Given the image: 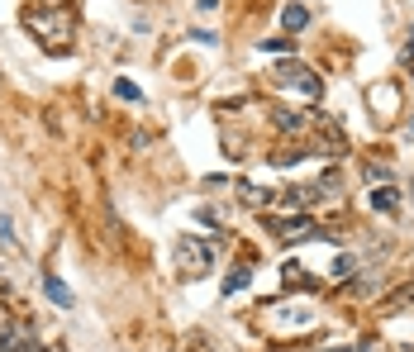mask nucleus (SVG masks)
<instances>
[{
    "mask_svg": "<svg viewBox=\"0 0 414 352\" xmlns=\"http://www.w3.org/2000/svg\"><path fill=\"white\" fill-rule=\"evenodd\" d=\"M24 29L33 33V38H43L53 53L67 48V38L77 33V19H72V10H62V5H38V10H24Z\"/></svg>",
    "mask_w": 414,
    "mask_h": 352,
    "instance_id": "nucleus-1",
    "label": "nucleus"
},
{
    "mask_svg": "<svg viewBox=\"0 0 414 352\" xmlns=\"http://www.w3.org/2000/svg\"><path fill=\"white\" fill-rule=\"evenodd\" d=\"M267 229L281 243H310V238H334L329 229H319L310 214H286V219H267Z\"/></svg>",
    "mask_w": 414,
    "mask_h": 352,
    "instance_id": "nucleus-2",
    "label": "nucleus"
},
{
    "mask_svg": "<svg viewBox=\"0 0 414 352\" xmlns=\"http://www.w3.org/2000/svg\"><path fill=\"white\" fill-rule=\"evenodd\" d=\"M276 86H290V91H300L310 105H315L319 96H324V86H319V77L310 72L305 62H281L276 67Z\"/></svg>",
    "mask_w": 414,
    "mask_h": 352,
    "instance_id": "nucleus-3",
    "label": "nucleus"
},
{
    "mask_svg": "<svg viewBox=\"0 0 414 352\" xmlns=\"http://www.w3.org/2000/svg\"><path fill=\"white\" fill-rule=\"evenodd\" d=\"M209 262H214L209 243H200V238H181V243H176V267H181V276H205Z\"/></svg>",
    "mask_w": 414,
    "mask_h": 352,
    "instance_id": "nucleus-4",
    "label": "nucleus"
},
{
    "mask_svg": "<svg viewBox=\"0 0 414 352\" xmlns=\"http://www.w3.org/2000/svg\"><path fill=\"white\" fill-rule=\"evenodd\" d=\"M366 105H371V114H376V119H391V114H400V86H396V81L371 86V91H366Z\"/></svg>",
    "mask_w": 414,
    "mask_h": 352,
    "instance_id": "nucleus-5",
    "label": "nucleus"
},
{
    "mask_svg": "<svg viewBox=\"0 0 414 352\" xmlns=\"http://www.w3.org/2000/svg\"><path fill=\"white\" fill-rule=\"evenodd\" d=\"M0 352H48V348L29 334V324H10V329H0Z\"/></svg>",
    "mask_w": 414,
    "mask_h": 352,
    "instance_id": "nucleus-6",
    "label": "nucleus"
},
{
    "mask_svg": "<svg viewBox=\"0 0 414 352\" xmlns=\"http://www.w3.org/2000/svg\"><path fill=\"white\" fill-rule=\"evenodd\" d=\"M315 119H319L315 110H286V105H281V110H271V124L281 128V133H305Z\"/></svg>",
    "mask_w": 414,
    "mask_h": 352,
    "instance_id": "nucleus-7",
    "label": "nucleus"
},
{
    "mask_svg": "<svg viewBox=\"0 0 414 352\" xmlns=\"http://www.w3.org/2000/svg\"><path fill=\"white\" fill-rule=\"evenodd\" d=\"M366 200H371V209H376V214H396V209H400V191L391 186V181L371 186V195H366Z\"/></svg>",
    "mask_w": 414,
    "mask_h": 352,
    "instance_id": "nucleus-8",
    "label": "nucleus"
},
{
    "mask_svg": "<svg viewBox=\"0 0 414 352\" xmlns=\"http://www.w3.org/2000/svg\"><path fill=\"white\" fill-rule=\"evenodd\" d=\"M357 276V257L352 253H338L334 262H329V281H352Z\"/></svg>",
    "mask_w": 414,
    "mask_h": 352,
    "instance_id": "nucleus-9",
    "label": "nucleus"
},
{
    "mask_svg": "<svg viewBox=\"0 0 414 352\" xmlns=\"http://www.w3.org/2000/svg\"><path fill=\"white\" fill-rule=\"evenodd\" d=\"M281 24H286V33H300L305 24H310V10H305V5H286V10H281Z\"/></svg>",
    "mask_w": 414,
    "mask_h": 352,
    "instance_id": "nucleus-10",
    "label": "nucleus"
},
{
    "mask_svg": "<svg viewBox=\"0 0 414 352\" xmlns=\"http://www.w3.org/2000/svg\"><path fill=\"white\" fill-rule=\"evenodd\" d=\"M43 290H48V300H53V304H62V309H72V290H67L62 281H58V276H48V281H43Z\"/></svg>",
    "mask_w": 414,
    "mask_h": 352,
    "instance_id": "nucleus-11",
    "label": "nucleus"
},
{
    "mask_svg": "<svg viewBox=\"0 0 414 352\" xmlns=\"http://www.w3.org/2000/svg\"><path fill=\"white\" fill-rule=\"evenodd\" d=\"M257 48H262V53H281V57H286V53H295V38H290V33H281V38H262Z\"/></svg>",
    "mask_w": 414,
    "mask_h": 352,
    "instance_id": "nucleus-12",
    "label": "nucleus"
},
{
    "mask_svg": "<svg viewBox=\"0 0 414 352\" xmlns=\"http://www.w3.org/2000/svg\"><path fill=\"white\" fill-rule=\"evenodd\" d=\"M248 281H253V272H248V267H239V272H229V276H224V295H239V290L248 286Z\"/></svg>",
    "mask_w": 414,
    "mask_h": 352,
    "instance_id": "nucleus-13",
    "label": "nucleus"
},
{
    "mask_svg": "<svg viewBox=\"0 0 414 352\" xmlns=\"http://www.w3.org/2000/svg\"><path fill=\"white\" fill-rule=\"evenodd\" d=\"M276 195L271 191H257V186H243V205H253V209H267Z\"/></svg>",
    "mask_w": 414,
    "mask_h": 352,
    "instance_id": "nucleus-14",
    "label": "nucleus"
},
{
    "mask_svg": "<svg viewBox=\"0 0 414 352\" xmlns=\"http://www.w3.org/2000/svg\"><path fill=\"white\" fill-rule=\"evenodd\" d=\"M286 286H315V276L300 272V262H286Z\"/></svg>",
    "mask_w": 414,
    "mask_h": 352,
    "instance_id": "nucleus-15",
    "label": "nucleus"
},
{
    "mask_svg": "<svg viewBox=\"0 0 414 352\" xmlns=\"http://www.w3.org/2000/svg\"><path fill=\"white\" fill-rule=\"evenodd\" d=\"M300 158H310L305 148H281V153H271V162H276V167H290V162H300Z\"/></svg>",
    "mask_w": 414,
    "mask_h": 352,
    "instance_id": "nucleus-16",
    "label": "nucleus"
},
{
    "mask_svg": "<svg viewBox=\"0 0 414 352\" xmlns=\"http://www.w3.org/2000/svg\"><path fill=\"white\" fill-rule=\"evenodd\" d=\"M114 96H119V100H138V86H134V81H114Z\"/></svg>",
    "mask_w": 414,
    "mask_h": 352,
    "instance_id": "nucleus-17",
    "label": "nucleus"
},
{
    "mask_svg": "<svg viewBox=\"0 0 414 352\" xmlns=\"http://www.w3.org/2000/svg\"><path fill=\"white\" fill-rule=\"evenodd\" d=\"M400 67H405V72H414V43H405V48H400Z\"/></svg>",
    "mask_w": 414,
    "mask_h": 352,
    "instance_id": "nucleus-18",
    "label": "nucleus"
},
{
    "mask_svg": "<svg viewBox=\"0 0 414 352\" xmlns=\"http://www.w3.org/2000/svg\"><path fill=\"white\" fill-rule=\"evenodd\" d=\"M319 352H357V348H343V343H324Z\"/></svg>",
    "mask_w": 414,
    "mask_h": 352,
    "instance_id": "nucleus-19",
    "label": "nucleus"
},
{
    "mask_svg": "<svg viewBox=\"0 0 414 352\" xmlns=\"http://www.w3.org/2000/svg\"><path fill=\"white\" fill-rule=\"evenodd\" d=\"M10 324L15 319H10V309H5V300H0V329H10Z\"/></svg>",
    "mask_w": 414,
    "mask_h": 352,
    "instance_id": "nucleus-20",
    "label": "nucleus"
},
{
    "mask_svg": "<svg viewBox=\"0 0 414 352\" xmlns=\"http://www.w3.org/2000/svg\"><path fill=\"white\" fill-rule=\"evenodd\" d=\"M396 300H410V304H414V281H410V286H405V290H400Z\"/></svg>",
    "mask_w": 414,
    "mask_h": 352,
    "instance_id": "nucleus-21",
    "label": "nucleus"
},
{
    "mask_svg": "<svg viewBox=\"0 0 414 352\" xmlns=\"http://www.w3.org/2000/svg\"><path fill=\"white\" fill-rule=\"evenodd\" d=\"M410 133H414V119H410Z\"/></svg>",
    "mask_w": 414,
    "mask_h": 352,
    "instance_id": "nucleus-22",
    "label": "nucleus"
}]
</instances>
